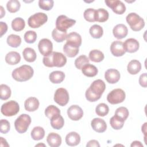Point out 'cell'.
I'll use <instances>...</instances> for the list:
<instances>
[{"instance_id": "obj_1", "label": "cell", "mask_w": 147, "mask_h": 147, "mask_svg": "<svg viewBox=\"0 0 147 147\" xmlns=\"http://www.w3.org/2000/svg\"><path fill=\"white\" fill-rule=\"evenodd\" d=\"M106 84L101 79L94 80L85 93L86 98L88 101L95 102L99 99L105 91Z\"/></svg>"}, {"instance_id": "obj_2", "label": "cell", "mask_w": 147, "mask_h": 147, "mask_svg": "<svg viewBox=\"0 0 147 147\" xmlns=\"http://www.w3.org/2000/svg\"><path fill=\"white\" fill-rule=\"evenodd\" d=\"M42 63L47 67H62L67 63V58L61 52H52L50 55L44 56Z\"/></svg>"}, {"instance_id": "obj_3", "label": "cell", "mask_w": 147, "mask_h": 147, "mask_svg": "<svg viewBox=\"0 0 147 147\" xmlns=\"http://www.w3.org/2000/svg\"><path fill=\"white\" fill-rule=\"evenodd\" d=\"M34 71L29 65H22L14 69L12 72L13 78L18 82H25L29 80L33 75Z\"/></svg>"}, {"instance_id": "obj_4", "label": "cell", "mask_w": 147, "mask_h": 147, "mask_svg": "<svg viewBox=\"0 0 147 147\" xmlns=\"http://www.w3.org/2000/svg\"><path fill=\"white\" fill-rule=\"evenodd\" d=\"M126 20L130 28L133 31H140L145 26V21L144 19L136 13H129L126 16Z\"/></svg>"}, {"instance_id": "obj_5", "label": "cell", "mask_w": 147, "mask_h": 147, "mask_svg": "<svg viewBox=\"0 0 147 147\" xmlns=\"http://www.w3.org/2000/svg\"><path fill=\"white\" fill-rule=\"evenodd\" d=\"M30 117L26 114H21L15 121L14 126L19 133L26 132L31 123Z\"/></svg>"}, {"instance_id": "obj_6", "label": "cell", "mask_w": 147, "mask_h": 147, "mask_svg": "<svg viewBox=\"0 0 147 147\" xmlns=\"http://www.w3.org/2000/svg\"><path fill=\"white\" fill-rule=\"evenodd\" d=\"M47 21V15L44 13L38 12L29 17L28 20V24L32 28H38L46 23Z\"/></svg>"}, {"instance_id": "obj_7", "label": "cell", "mask_w": 147, "mask_h": 147, "mask_svg": "<svg viewBox=\"0 0 147 147\" xmlns=\"http://www.w3.org/2000/svg\"><path fill=\"white\" fill-rule=\"evenodd\" d=\"M20 110V106L15 100H10L3 103L1 108L3 115L6 117H11L16 115Z\"/></svg>"}, {"instance_id": "obj_8", "label": "cell", "mask_w": 147, "mask_h": 147, "mask_svg": "<svg viewBox=\"0 0 147 147\" xmlns=\"http://www.w3.org/2000/svg\"><path fill=\"white\" fill-rule=\"evenodd\" d=\"M126 98L125 91L121 88H116L110 92L107 96V101L112 105L122 103Z\"/></svg>"}, {"instance_id": "obj_9", "label": "cell", "mask_w": 147, "mask_h": 147, "mask_svg": "<svg viewBox=\"0 0 147 147\" xmlns=\"http://www.w3.org/2000/svg\"><path fill=\"white\" fill-rule=\"evenodd\" d=\"M76 20L71 19L64 15L57 17L56 20V28L63 32H65L68 29L74 25Z\"/></svg>"}, {"instance_id": "obj_10", "label": "cell", "mask_w": 147, "mask_h": 147, "mask_svg": "<svg viewBox=\"0 0 147 147\" xmlns=\"http://www.w3.org/2000/svg\"><path fill=\"white\" fill-rule=\"evenodd\" d=\"M69 94L67 90L64 88H57L54 94V100L59 105L65 106L69 101Z\"/></svg>"}, {"instance_id": "obj_11", "label": "cell", "mask_w": 147, "mask_h": 147, "mask_svg": "<svg viewBox=\"0 0 147 147\" xmlns=\"http://www.w3.org/2000/svg\"><path fill=\"white\" fill-rule=\"evenodd\" d=\"M107 6L117 14H122L126 11L125 4L119 0H107L105 1Z\"/></svg>"}, {"instance_id": "obj_12", "label": "cell", "mask_w": 147, "mask_h": 147, "mask_svg": "<svg viewBox=\"0 0 147 147\" xmlns=\"http://www.w3.org/2000/svg\"><path fill=\"white\" fill-rule=\"evenodd\" d=\"M38 48L42 55L47 56L52 52L53 44L50 40L42 38L38 42Z\"/></svg>"}, {"instance_id": "obj_13", "label": "cell", "mask_w": 147, "mask_h": 147, "mask_svg": "<svg viewBox=\"0 0 147 147\" xmlns=\"http://www.w3.org/2000/svg\"><path fill=\"white\" fill-rule=\"evenodd\" d=\"M68 117L72 121H78L83 115V111L78 105H72L67 110Z\"/></svg>"}, {"instance_id": "obj_14", "label": "cell", "mask_w": 147, "mask_h": 147, "mask_svg": "<svg viewBox=\"0 0 147 147\" xmlns=\"http://www.w3.org/2000/svg\"><path fill=\"white\" fill-rule=\"evenodd\" d=\"M123 46L125 52L129 53H134L139 49L140 44L136 39L130 38L125 40V41L123 43Z\"/></svg>"}, {"instance_id": "obj_15", "label": "cell", "mask_w": 147, "mask_h": 147, "mask_svg": "<svg viewBox=\"0 0 147 147\" xmlns=\"http://www.w3.org/2000/svg\"><path fill=\"white\" fill-rule=\"evenodd\" d=\"M121 75L119 72L114 68L107 69L105 74V78L106 81L110 84L117 83L120 79Z\"/></svg>"}, {"instance_id": "obj_16", "label": "cell", "mask_w": 147, "mask_h": 147, "mask_svg": "<svg viewBox=\"0 0 147 147\" xmlns=\"http://www.w3.org/2000/svg\"><path fill=\"white\" fill-rule=\"evenodd\" d=\"M110 51L112 55L116 57L122 56L126 52L123 46V42L118 40L114 41L111 43Z\"/></svg>"}, {"instance_id": "obj_17", "label": "cell", "mask_w": 147, "mask_h": 147, "mask_svg": "<svg viewBox=\"0 0 147 147\" xmlns=\"http://www.w3.org/2000/svg\"><path fill=\"white\" fill-rule=\"evenodd\" d=\"M66 40H67L66 43L76 48H79V47L82 44L81 36L78 33L75 32H71L68 34H67Z\"/></svg>"}, {"instance_id": "obj_18", "label": "cell", "mask_w": 147, "mask_h": 147, "mask_svg": "<svg viewBox=\"0 0 147 147\" xmlns=\"http://www.w3.org/2000/svg\"><path fill=\"white\" fill-rule=\"evenodd\" d=\"M91 125L94 130L98 133H103L107 129L106 122L100 118H95L91 122Z\"/></svg>"}, {"instance_id": "obj_19", "label": "cell", "mask_w": 147, "mask_h": 147, "mask_svg": "<svg viewBox=\"0 0 147 147\" xmlns=\"http://www.w3.org/2000/svg\"><path fill=\"white\" fill-rule=\"evenodd\" d=\"M128 33V29L126 25L122 24H119L115 25L113 29L114 36L117 39H122L125 38Z\"/></svg>"}, {"instance_id": "obj_20", "label": "cell", "mask_w": 147, "mask_h": 147, "mask_svg": "<svg viewBox=\"0 0 147 147\" xmlns=\"http://www.w3.org/2000/svg\"><path fill=\"white\" fill-rule=\"evenodd\" d=\"M39 101L35 97H29L26 99L24 103V107L26 111L32 112L37 110L39 107Z\"/></svg>"}, {"instance_id": "obj_21", "label": "cell", "mask_w": 147, "mask_h": 147, "mask_svg": "<svg viewBox=\"0 0 147 147\" xmlns=\"http://www.w3.org/2000/svg\"><path fill=\"white\" fill-rule=\"evenodd\" d=\"M80 136L78 133L75 131L69 133L65 137V142L69 146H76L80 143Z\"/></svg>"}, {"instance_id": "obj_22", "label": "cell", "mask_w": 147, "mask_h": 147, "mask_svg": "<svg viewBox=\"0 0 147 147\" xmlns=\"http://www.w3.org/2000/svg\"><path fill=\"white\" fill-rule=\"evenodd\" d=\"M47 141L51 147H58L61 144V138L59 134L52 132L48 135Z\"/></svg>"}, {"instance_id": "obj_23", "label": "cell", "mask_w": 147, "mask_h": 147, "mask_svg": "<svg viewBox=\"0 0 147 147\" xmlns=\"http://www.w3.org/2000/svg\"><path fill=\"white\" fill-rule=\"evenodd\" d=\"M21 56L19 53L15 51H11L7 53L5 56V61L9 65H16L20 63Z\"/></svg>"}, {"instance_id": "obj_24", "label": "cell", "mask_w": 147, "mask_h": 147, "mask_svg": "<svg viewBox=\"0 0 147 147\" xmlns=\"http://www.w3.org/2000/svg\"><path fill=\"white\" fill-rule=\"evenodd\" d=\"M127 69L128 72L131 75H136L141 71V64L137 60H132L129 63L127 66Z\"/></svg>"}, {"instance_id": "obj_25", "label": "cell", "mask_w": 147, "mask_h": 147, "mask_svg": "<svg viewBox=\"0 0 147 147\" xmlns=\"http://www.w3.org/2000/svg\"><path fill=\"white\" fill-rule=\"evenodd\" d=\"M82 72L87 77H94L97 75L98 70L95 65L88 63L82 67Z\"/></svg>"}, {"instance_id": "obj_26", "label": "cell", "mask_w": 147, "mask_h": 147, "mask_svg": "<svg viewBox=\"0 0 147 147\" xmlns=\"http://www.w3.org/2000/svg\"><path fill=\"white\" fill-rule=\"evenodd\" d=\"M49 78L52 83L59 84L64 80L65 78V74L63 71H55L52 72L49 74Z\"/></svg>"}, {"instance_id": "obj_27", "label": "cell", "mask_w": 147, "mask_h": 147, "mask_svg": "<svg viewBox=\"0 0 147 147\" xmlns=\"http://www.w3.org/2000/svg\"><path fill=\"white\" fill-rule=\"evenodd\" d=\"M109 17V12L105 9H98L95 10V20L99 22H104L106 21Z\"/></svg>"}, {"instance_id": "obj_28", "label": "cell", "mask_w": 147, "mask_h": 147, "mask_svg": "<svg viewBox=\"0 0 147 147\" xmlns=\"http://www.w3.org/2000/svg\"><path fill=\"white\" fill-rule=\"evenodd\" d=\"M22 55L24 59L29 63L34 61L37 57L36 53L34 49L29 47H27L24 49Z\"/></svg>"}, {"instance_id": "obj_29", "label": "cell", "mask_w": 147, "mask_h": 147, "mask_svg": "<svg viewBox=\"0 0 147 147\" xmlns=\"http://www.w3.org/2000/svg\"><path fill=\"white\" fill-rule=\"evenodd\" d=\"M104 54L102 52L98 49H93L89 53V59L94 62L99 63L104 59Z\"/></svg>"}, {"instance_id": "obj_30", "label": "cell", "mask_w": 147, "mask_h": 147, "mask_svg": "<svg viewBox=\"0 0 147 147\" xmlns=\"http://www.w3.org/2000/svg\"><path fill=\"white\" fill-rule=\"evenodd\" d=\"M45 115L48 118L51 119L54 117L60 115V110L57 107L53 105H49L45 110Z\"/></svg>"}, {"instance_id": "obj_31", "label": "cell", "mask_w": 147, "mask_h": 147, "mask_svg": "<svg viewBox=\"0 0 147 147\" xmlns=\"http://www.w3.org/2000/svg\"><path fill=\"white\" fill-rule=\"evenodd\" d=\"M45 130L41 126L34 127L31 131L32 138L36 141L40 140L44 137Z\"/></svg>"}, {"instance_id": "obj_32", "label": "cell", "mask_w": 147, "mask_h": 147, "mask_svg": "<svg viewBox=\"0 0 147 147\" xmlns=\"http://www.w3.org/2000/svg\"><path fill=\"white\" fill-rule=\"evenodd\" d=\"M25 26V22L23 18L21 17H17L14 18L11 22V28L16 32L22 30Z\"/></svg>"}, {"instance_id": "obj_33", "label": "cell", "mask_w": 147, "mask_h": 147, "mask_svg": "<svg viewBox=\"0 0 147 147\" xmlns=\"http://www.w3.org/2000/svg\"><path fill=\"white\" fill-rule=\"evenodd\" d=\"M50 120L51 126L55 129L59 130L61 129L64 126V120L61 115L54 117L52 118Z\"/></svg>"}, {"instance_id": "obj_34", "label": "cell", "mask_w": 147, "mask_h": 147, "mask_svg": "<svg viewBox=\"0 0 147 147\" xmlns=\"http://www.w3.org/2000/svg\"><path fill=\"white\" fill-rule=\"evenodd\" d=\"M7 43L11 47L17 48L21 43V38L18 35L11 34L7 36Z\"/></svg>"}, {"instance_id": "obj_35", "label": "cell", "mask_w": 147, "mask_h": 147, "mask_svg": "<svg viewBox=\"0 0 147 147\" xmlns=\"http://www.w3.org/2000/svg\"><path fill=\"white\" fill-rule=\"evenodd\" d=\"M52 36L55 41L57 42H63L66 39L67 33V31L63 32L58 30L56 28H55L52 32Z\"/></svg>"}, {"instance_id": "obj_36", "label": "cell", "mask_w": 147, "mask_h": 147, "mask_svg": "<svg viewBox=\"0 0 147 147\" xmlns=\"http://www.w3.org/2000/svg\"><path fill=\"white\" fill-rule=\"evenodd\" d=\"M63 51L66 56L69 57H74L79 53V49L78 48L72 47L67 43H65L63 46Z\"/></svg>"}, {"instance_id": "obj_37", "label": "cell", "mask_w": 147, "mask_h": 147, "mask_svg": "<svg viewBox=\"0 0 147 147\" xmlns=\"http://www.w3.org/2000/svg\"><path fill=\"white\" fill-rule=\"evenodd\" d=\"M89 31L91 36L94 38H100L103 34V28L100 25L96 24L91 26Z\"/></svg>"}, {"instance_id": "obj_38", "label": "cell", "mask_w": 147, "mask_h": 147, "mask_svg": "<svg viewBox=\"0 0 147 147\" xmlns=\"http://www.w3.org/2000/svg\"><path fill=\"white\" fill-rule=\"evenodd\" d=\"M125 121L116 115H114L110 119V123L112 128L115 130H119L122 128Z\"/></svg>"}, {"instance_id": "obj_39", "label": "cell", "mask_w": 147, "mask_h": 147, "mask_svg": "<svg viewBox=\"0 0 147 147\" xmlns=\"http://www.w3.org/2000/svg\"><path fill=\"white\" fill-rule=\"evenodd\" d=\"M11 91L10 88L4 84L0 85V98L2 100H7L11 96Z\"/></svg>"}, {"instance_id": "obj_40", "label": "cell", "mask_w": 147, "mask_h": 147, "mask_svg": "<svg viewBox=\"0 0 147 147\" xmlns=\"http://www.w3.org/2000/svg\"><path fill=\"white\" fill-rule=\"evenodd\" d=\"M21 7L20 2L17 0H10L6 4L7 10L10 13H16L20 10Z\"/></svg>"}, {"instance_id": "obj_41", "label": "cell", "mask_w": 147, "mask_h": 147, "mask_svg": "<svg viewBox=\"0 0 147 147\" xmlns=\"http://www.w3.org/2000/svg\"><path fill=\"white\" fill-rule=\"evenodd\" d=\"M109 106L104 103L98 104L95 108V113L98 115L100 117H104L106 115L109 113Z\"/></svg>"}, {"instance_id": "obj_42", "label": "cell", "mask_w": 147, "mask_h": 147, "mask_svg": "<svg viewBox=\"0 0 147 147\" xmlns=\"http://www.w3.org/2000/svg\"><path fill=\"white\" fill-rule=\"evenodd\" d=\"M90 60L86 55H80L75 60V65L78 69H82V67L89 63Z\"/></svg>"}, {"instance_id": "obj_43", "label": "cell", "mask_w": 147, "mask_h": 147, "mask_svg": "<svg viewBox=\"0 0 147 147\" xmlns=\"http://www.w3.org/2000/svg\"><path fill=\"white\" fill-rule=\"evenodd\" d=\"M129 115V112L127 109L125 107H119L115 110V115L125 121Z\"/></svg>"}, {"instance_id": "obj_44", "label": "cell", "mask_w": 147, "mask_h": 147, "mask_svg": "<svg viewBox=\"0 0 147 147\" xmlns=\"http://www.w3.org/2000/svg\"><path fill=\"white\" fill-rule=\"evenodd\" d=\"M54 4L53 0H40L38 1L39 7L44 10H50L52 9Z\"/></svg>"}, {"instance_id": "obj_45", "label": "cell", "mask_w": 147, "mask_h": 147, "mask_svg": "<svg viewBox=\"0 0 147 147\" xmlns=\"http://www.w3.org/2000/svg\"><path fill=\"white\" fill-rule=\"evenodd\" d=\"M24 38L26 42L29 44L34 43L37 39V33L33 30H29L25 32Z\"/></svg>"}, {"instance_id": "obj_46", "label": "cell", "mask_w": 147, "mask_h": 147, "mask_svg": "<svg viewBox=\"0 0 147 147\" xmlns=\"http://www.w3.org/2000/svg\"><path fill=\"white\" fill-rule=\"evenodd\" d=\"M95 10L92 8H89L86 9L84 11L83 16L84 19L90 22H95Z\"/></svg>"}, {"instance_id": "obj_47", "label": "cell", "mask_w": 147, "mask_h": 147, "mask_svg": "<svg viewBox=\"0 0 147 147\" xmlns=\"http://www.w3.org/2000/svg\"><path fill=\"white\" fill-rule=\"evenodd\" d=\"M0 131L2 134H6L10 130V125L9 122L6 119H1L0 123Z\"/></svg>"}, {"instance_id": "obj_48", "label": "cell", "mask_w": 147, "mask_h": 147, "mask_svg": "<svg viewBox=\"0 0 147 147\" xmlns=\"http://www.w3.org/2000/svg\"><path fill=\"white\" fill-rule=\"evenodd\" d=\"M146 80H147L146 73H144L140 75L139 78V83L142 87L144 88H146L147 87Z\"/></svg>"}, {"instance_id": "obj_49", "label": "cell", "mask_w": 147, "mask_h": 147, "mask_svg": "<svg viewBox=\"0 0 147 147\" xmlns=\"http://www.w3.org/2000/svg\"><path fill=\"white\" fill-rule=\"evenodd\" d=\"M0 29H1V37L5 34L7 30V25L5 22L2 21L0 22Z\"/></svg>"}, {"instance_id": "obj_50", "label": "cell", "mask_w": 147, "mask_h": 147, "mask_svg": "<svg viewBox=\"0 0 147 147\" xmlns=\"http://www.w3.org/2000/svg\"><path fill=\"white\" fill-rule=\"evenodd\" d=\"M87 147H91V146H95V147H99L100 145L98 141L95 140H92L88 142L86 145Z\"/></svg>"}, {"instance_id": "obj_51", "label": "cell", "mask_w": 147, "mask_h": 147, "mask_svg": "<svg viewBox=\"0 0 147 147\" xmlns=\"http://www.w3.org/2000/svg\"><path fill=\"white\" fill-rule=\"evenodd\" d=\"M130 146L131 147H133V146H141V147H143V145L141 144V142L140 141H133L131 143Z\"/></svg>"}, {"instance_id": "obj_52", "label": "cell", "mask_w": 147, "mask_h": 147, "mask_svg": "<svg viewBox=\"0 0 147 147\" xmlns=\"http://www.w3.org/2000/svg\"><path fill=\"white\" fill-rule=\"evenodd\" d=\"M146 124L147 123L145 122L143 126H142V131L145 134V138L146 137Z\"/></svg>"}, {"instance_id": "obj_53", "label": "cell", "mask_w": 147, "mask_h": 147, "mask_svg": "<svg viewBox=\"0 0 147 147\" xmlns=\"http://www.w3.org/2000/svg\"><path fill=\"white\" fill-rule=\"evenodd\" d=\"M1 18H2L3 17V16L5 14V11L3 10V8L2 6H1Z\"/></svg>"}]
</instances>
